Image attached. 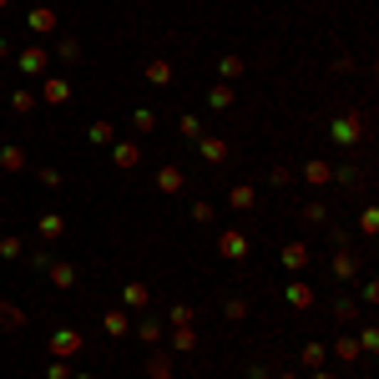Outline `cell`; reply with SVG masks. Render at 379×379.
Here are the masks:
<instances>
[{
	"label": "cell",
	"instance_id": "1",
	"mask_svg": "<svg viewBox=\"0 0 379 379\" xmlns=\"http://www.w3.org/2000/svg\"><path fill=\"white\" fill-rule=\"evenodd\" d=\"M329 137H334V147H364V117L359 112H349V117H334V127H329Z\"/></svg>",
	"mask_w": 379,
	"mask_h": 379
},
{
	"label": "cell",
	"instance_id": "2",
	"mask_svg": "<svg viewBox=\"0 0 379 379\" xmlns=\"http://www.w3.org/2000/svg\"><path fill=\"white\" fill-rule=\"evenodd\" d=\"M329 279H334V284H354V279H359V258H354L349 248H334V258H329Z\"/></svg>",
	"mask_w": 379,
	"mask_h": 379
},
{
	"label": "cell",
	"instance_id": "3",
	"mask_svg": "<svg viewBox=\"0 0 379 379\" xmlns=\"http://www.w3.org/2000/svg\"><path fill=\"white\" fill-rule=\"evenodd\" d=\"M81 349H86L81 329H56V334H51V354H56V359H76Z\"/></svg>",
	"mask_w": 379,
	"mask_h": 379
},
{
	"label": "cell",
	"instance_id": "4",
	"mask_svg": "<svg viewBox=\"0 0 379 379\" xmlns=\"http://www.w3.org/2000/svg\"><path fill=\"white\" fill-rule=\"evenodd\" d=\"M248 248H253V243H248V233H243V228H228V233H218V253H223V258L243 263V258H248Z\"/></svg>",
	"mask_w": 379,
	"mask_h": 379
},
{
	"label": "cell",
	"instance_id": "5",
	"mask_svg": "<svg viewBox=\"0 0 379 379\" xmlns=\"http://www.w3.org/2000/svg\"><path fill=\"white\" fill-rule=\"evenodd\" d=\"M157 192H167V197L187 192V172L177 167V162H167V167H157Z\"/></svg>",
	"mask_w": 379,
	"mask_h": 379
},
{
	"label": "cell",
	"instance_id": "6",
	"mask_svg": "<svg viewBox=\"0 0 379 379\" xmlns=\"http://www.w3.org/2000/svg\"><path fill=\"white\" fill-rule=\"evenodd\" d=\"M16 66H21V76H51V71H46V66H51V56H46L41 46H26L21 56H16Z\"/></svg>",
	"mask_w": 379,
	"mask_h": 379
},
{
	"label": "cell",
	"instance_id": "7",
	"mask_svg": "<svg viewBox=\"0 0 379 379\" xmlns=\"http://www.w3.org/2000/svg\"><path fill=\"white\" fill-rule=\"evenodd\" d=\"M197 157L207 162V167H218V162H228V137H197Z\"/></svg>",
	"mask_w": 379,
	"mask_h": 379
},
{
	"label": "cell",
	"instance_id": "8",
	"mask_svg": "<svg viewBox=\"0 0 379 379\" xmlns=\"http://www.w3.org/2000/svg\"><path fill=\"white\" fill-rule=\"evenodd\" d=\"M66 101H71V81H66V76H46L41 106H66Z\"/></svg>",
	"mask_w": 379,
	"mask_h": 379
},
{
	"label": "cell",
	"instance_id": "9",
	"mask_svg": "<svg viewBox=\"0 0 379 379\" xmlns=\"http://www.w3.org/2000/svg\"><path fill=\"white\" fill-rule=\"evenodd\" d=\"M147 303H152V289H147L142 279H132V284L122 289V308H127V313H142Z\"/></svg>",
	"mask_w": 379,
	"mask_h": 379
},
{
	"label": "cell",
	"instance_id": "10",
	"mask_svg": "<svg viewBox=\"0 0 379 379\" xmlns=\"http://www.w3.org/2000/svg\"><path fill=\"white\" fill-rule=\"evenodd\" d=\"M172 369H177V354H167V349L147 354V379H172Z\"/></svg>",
	"mask_w": 379,
	"mask_h": 379
},
{
	"label": "cell",
	"instance_id": "11",
	"mask_svg": "<svg viewBox=\"0 0 379 379\" xmlns=\"http://www.w3.org/2000/svg\"><path fill=\"white\" fill-rule=\"evenodd\" d=\"M112 162H117L122 172H132V167H142V147H137V142H122V137H117V142H112Z\"/></svg>",
	"mask_w": 379,
	"mask_h": 379
},
{
	"label": "cell",
	"instance_id": "12",
	"mask_svg": "<svg viewBox=\"0 0 379 379\" xmlns=\"http://www.w3.org/2000/svg\"><path fill=\"white\" fill-rule=\"evenodd\" d=\"M26 26H31V36H51V31H56V26H61V16H56V11H51V6H36V11L26 16Z\"/></svg>",
	"mask_w": 379,
	"mask_h": 379
},
{
	"label": "cell",
	"instance_id": "13",
	"mask_svg": "<svg viewBox=\"0 0 379 379\" xmlns=\"http://www.w3.org/2000/svg\"><path fill=\"white\" fill-rule=\"evenodd\" d=\"M329 354H334L339 364H359V359H364V349H359V339H354V334H339V339L329 344Z\"/></svg>",
	"mask_w": 379,
	"mask_h": 379
},
{
	"label": "cell",
	"instance_id": "14",
	"mask_svg": "<svg viewBox=\"0 0 379 379\" xmlns=\"http://www.w3.org/2000/svg\"><path fill=\"white\" fill-rule=\"evenodd\" d=\"M284 268H289V274H303V268H308V243L303 238L284 243Z\"/></svg>",
	"mask_w": 379,
	"mask_h": 379
},
{
	"label": "cell",
	"instance_id": "15",
	"mask_svg": "<svg viewBox=\"0 0 379 379\" xmlns=\"http://www.w3.org/2000/svg\"><path fill=\"white\" fill-rule=\"evenodd\" d=\"M192 349H197L192 323H182V329H167V354H192Z\"/></svg>",
	"mask_w": 379,
	"mask_h": 379
},
{
	"label": "cell",
	"instance_id": "16",
	"mask_svg": "<svg viewBox=\"0 0 379 379\" xmlns=\"http://www.w3.org/2000/svg\"><path fill=\"white\" fill-rule=\"evenodd\" d=\"M284 298H289V308H313V303H318V294H313L303 279H294V284L284 289Z\"/></svg>",
	"mask_w": 379,
	"mask_h": 379
},
{
	"label": "cell",
	"instance_id": "17",
	"mask_svg": "<svg viewBox=\"0 0 379 379\" xmlns=\"http://www.w3.org/2000/svg\"><path fill=\"white\" fill-rule=\"evenodd\" d=\"M329 172H334V167H329L323 157H308V162H303V182H308V187H329Z\"/></svg>",
	"mask_w": 379,
	"mask_h": 379
},
{
	"label": "cell",
	"instance_id": "18",
	"mask_svg": "<svg viewBox=\"0 0 379 379\" xmlns=\"http://www.w3.org/2000/svg\"><path fill=\"white\" fill-rule=\"evenodd\" d=\"M101 323H106V334H112V339H127V334H132V313H127V308L101 313Z\"/></svg>",
	"mask_w": 379,
	"mask_h": 379
},
{
	"label": "cell",
	"instance_id": "19",
	"mask_svg": "<svg viewBox=\"0 0 379 379\" xmlns=\"http://www.w3.org/2000/svg\"><path fill=\"white\" fill-rule=\"evenodd\" d=\"M329 318H334V323H344V329H349V323L359 318V303H354L349 294H339V298L329 303Z\"/></svg>",
	"mask_w": 379,
	"mask_h": 379
},
{
	"label": "cell",
	"instance_id": "20",
	"mask_svg": "<svg viewBox=\"0 0 379 379\" xmlns=\"http://www.w3.org/2000/svg\"><path fill=\"white\" fill-rule=\"evenodd\" d=\"M228 207H233V212H253V207H258V192H253L248 182H238V187H228Z\"/></svg>",
	"mask_w": 379,
	"mask_h": 379
},
{
	"label": "cell",
	"instance_id": "21",
	"mask_svg": "<svg viewBox=\"0 0 379 379\" xmlns=\"http://www.w3.org/2000/svg\"><path fill=\"white\" fill-rule=\"evenodd\" d=\"M36 233H41L46 243H56V238L66 233V218H61V212H41V223H36Z\"/></svg>",
	"mask_w": 379,
	"mask_h": 379
},
{
	"label": "cell",
	"instance_id": "22",
	"mask_svg": "<svg viewBox=\"0 0 379 379\" xmlns=\"http://www.w3.org/2000/svg\"><path fill=\"white\" fill-rule=\"evenodd\" d=\"M323 359H329V344H318V339H308V344L298 349V364H303V369H323Z\"/></svg>",
	"mask_w": 379,
	"mask_h": 379
},
{
	"label": "cell",
	"instance_id": "23",
	"mask_svg": "<svg viewBox=\"0 0 379 379\" xmlns=\"http://www.w3.org/2000/svg\"><path fill=\"white\" fill-rule=\"evenodd\" d=\"M172 76H177V71H172V61H162V56H152V61H147V81H152V86H172Z\"/></svg>",
	"mask_w": 379,
	"mask_h": 379
},
{
	"label": "cell",
	"instance_id": "24",
	"mask_svg": "<svg viewBox=\"0 0 379 379\" xmlns=\"http://www.w3.org/2000/svg\"><path fill=\"white\" fill-rule=\"evenodd\" d=\"M298 223H303V228H323V223H329V202H303Z\"/></svg>",
	"mask_w": 379,
	"mask_h": 379
},
{
	"label": "cell",
	"instance_id": "25",
	"mask_svg": "<svg viewBox=\"0 0 379 379\" xmlns=\"http://www.w3.org/2000/svg\"><path fill=\"white\" fill-rule=\"evenodd\" d=\"M26 318H31V313H21V303H0V329H6V334L26 329Z\"/></svg>",
	"mask_w": 379,
	"mask_h": 379
},
{
	"label": "cell",
	"instance_id": "26",
	"mask_svg": "<svg viewBox=\"0 0 379 379\" xmlns=\"http://www.w3.org/2000/svg\"><path fill=\"white\" fill-rule=\"evenodd\" d=\"M137 339L142 344H162V339H167V323H162V318H142L137 323Z\"/></svg>",
	"mask_w": 379,
	"mask_h": 379
},
{
	"label": "cell",
	"instance_id": "27",
	"mask_svg": "<svg viewBox=\"0 0 379 379\" xmlns=\"http://www.w3.org/2000/svg\"><path fill=\"white\" fill-rule=\"evenodd\" d=\"M329 182H334V187H344V192H354V187H364V177H359V167H349V162H344V167H334V172H329Z\"/></svg>",
	"mask_w": 379,
	"mask_h": 379
},
{
	"label": "cell",
	"instance_id": "28",
	"mask_svg": "<svg viewBox=\"0 0 379 379\" xmlns=\"http://www.w3.org/2000/svg\"><path fill=\"white\" fill-rule=\"evenodd\" d=\"M207 106H212V112H233V86H228V81H218V86L207 91Z\"/></svg>",
	"mask_w": 379,
	"mask_h": 379
},
{
	"label": "cell",
	"instance_id": "29",
	"mask_svg": "<svg viewBox=\"0 0 379 379\" xmlns=\"http://www.w3.org/2000/svg\"><path fill=\"white\" fill-rule=\"evenodd\" d=\"M56 56H61L66 66H76V61H81V41H76V36H61V41H56Z\"/></svg>",
	"mask_w": 379,
	"mask_h": 379
},
{
	"label": "cell",
	"instance_id": "30",
	"mask_svg": "<svg viewBox=\"0 0 379 379\" xmlns=\"http://www.w3.org/2000/svg\"><path fill=\"white\" fill-rule=\"evenodd\" d=\"M36 106H41V96H36V91H26V86H21V91H11V112H21V117H26V112H36Z\"/></svg>",
	"mask_w": 379,
	"mask_h": 379
},
{
	"label": "cell",
	"instance_id": "31",
	"mask_svg": "<svg viewBox=\"0 0 379 379\" xmlns=\"http://www.w3.org/2000/svg\"><path fill=\"white\" fill-rule=\"evenodd\" d=\"M86 137H91L96 147H112V142H117V127H112V122L101 117V122H91V132H86Z\"/></svg>",
	"mask_w": 379,
	"mask_h": 379
},
{
	"label": "cell",
	"instance_id": "32",
	"mask_svg": "<svg viewBox=\"0 0 379 379\" xmlns=\"http://www.w3.org/2000/svg\"><path fill=\"white\" fill-rule=\"evenodd\" d=\"M157 112H152V106H137V112H132V132H157Z\"/></svg>",
	"mask_w": 379,
	"mask_h": 379
},
{
	"label": "cell",
	"instance_id": "33",
	"mask_svg": "<svg viewBox=\"0 0 379 379\" xmlns=\"http://www.w3.org/2000/svg\"><path fill=\"white\" fill-rule=\"evenodd\" d=\"M0 167L6 172H26V152L21 147H0Z\"/></svg>",
	"mask_w": 379,
	"mask_h": 379
},
{
	"label": "cell",
	"instance_id": "34",
	"mask_svg": "<svg viewBox=\"0 0 379 379\" xmlns=\"http://www.w3.org/2000/svg\"><path fill=\"white\" fill-rule=\"evenodd\" d=\"M51 284L56 289H76V268L71 263H51Z\"/></svg>",
	"mask_w": 379,
	"mask_h": 379
},
{
	"label": "cell",
	"instance_id": "35",
	"mask_svg": "<svg viewBox=\"0 0 379 379\" xmlns=\"http://www.w3.org/2000/svg\"><path fill=\"white\" fill-rule=\"evenodd\" d=\"M243 71H248V66H243V56H223V61H218V76H223L228 86H233V81H238Z\"/></svg>",
	"mask_w": 379,
	"mask_h": 379
},
{
	"label": "cell",
	"instance_id": "36",
	"mask_svg": "<svg viewBox=\"0 0 379 379\" xmlns=\"http://www.w3.org/2000/svg\"><path fill=\"white\" fill-rule=\"evenodd\" d=\"M177 132H182L187 142H197V137H202V117H197V112H182V117H177Z\"/></svg>",
	"mask_w": 379,
	"mask_h": 379
},
{
	"label": "cell",
	"instance_id": "37",
	"mask_svg": "<svg viewBox=\"0 0 379 379\" xmlns=\"http://www.w3.org/2000/svg\"><path fill=\"white\" fill-rule=\"evenodd\" d=\"M223 313H228L233 323H243V318H248V298H243V294H228V298H223Z\"/></svg>",
	"mask_w": 379,
	"mask_h": 379
},
{
	"label": "cell",
	"instance_id": "38",
	"mask_svg": "<svg viewBox=\"0 0 379 379\" xmlns=\"http://www.w3.org/2000/svg\"><path fill=\"white\" fill-rule=\"evenodd\" d=\"M197 313H192V303H172L167 308V329H182V323H192Z\"/></svg>",
	"mask_w": 379,
	"mask_h": 379
},
{
	"label": "cell",
	"instance_id": "39",
	"mask_svg": "<svg viewBox=\"0 0 379 379\" xmlns=\"http://www.w3.org/2000/svg\"><path fill=\"white\" fill-rule=\"evenodd\" d=\"M359 233H364V238H374V233H379V212H374V207H364V212H359Z\"/></svg>",
	"mask_w": 379,
	"mask_h": 379
},
{
	"label": "cell",
	"instance_id": "40",
	"mask_svg": "<svg viewBox=\"0 0 379 379\" xmlns=\"http://www.w3.org/2000/svg\"><path fill=\"white\" fill-rule=\"evenodd\" d=\"M26 253V243L16 238V233H6V238H0V258H21Z\"/></svg>",
	"mask_w": 379,
	"mask_h": 379
},
{
	"label": "cell",
	"instance_id": "41",
	"mask_svg": "<svg viewBox=\"0 0 379 379\" xmlns=\"http://www.w3.org/2000/svg\"><path fill=\"white\" fill-rule=\"evenodd\" d=\"M359 349H364V354H374V349H379V334H374V323H364V329H359Z\"/></svg>",
	"mask_w": 379,
	"mask_h": 379
},
{
	"label": "cell",
	"instance_id": "42",
	"mask_svg": "<svg viewBox=\"0 0 379 379\" xmlns=\"http://www.w3.org/2000/svg\"><path fill=\"white\" fill-rule=\"evenodd\" d=\"M46 379H71V359H51V369H46Z\"/></svg>",
	"mask_w": 379,
	"mask_h": 379
},
{
	"label": "cell",
	"instance_id": "43",
	"mask_svg": "<svg viewBox=\"0 0 379 379\" xmlns=\"http://www.w3.org/2000/svg\"><path fill=\"white\" fill-rule=\"evenodd\" d=\"M192 223H212V202H192Z\"/></svg>",
	"mask_w": 379,
	"mask_h": 379
},
{
	"label": "cell",
	"instance_id": "44",
	"mask_svg": "<svg viewBox=\"0 0 379 379\" xmlns=\"http://www.w3.org/2000/svg\"><path fill=\"white\" fill-rule=\"evenodd\" d=\"M268 182H274V187H289V182H294V172H289V167H274V172H268Z\"/></svg>",
	"mask_w": 379,
	"mask_h": 379
},
{
	"label": "cell",
	"instance_id": "45",
	"mask_svg": "<svg viewBox=\"0 0 379 379\" xmlns=\"http://www.w3.org/2000/svg\"><path fill=\"white\" fill-rule=\"evenodd\" d=\"M359 303H364V308H374V303H379V289H374V284H364V289H359Z\"/></svg>",
	"mask_w": 379,
	"mask_h": 379
},
{
	"label": "cell",
	"instance_id": "46",
	"mask_svg": "<svg viewBox=\"0 0 379 379\" xmlns=\"http://www.w3.org/2000/svg\"><path fill=\"white\" fill-rule=\"evenodd\" d=\"M248 379H268V364H253V369H248Z\"/></svg>",
	"mask_w": 379,
	"mask_h": 379
},
{
	"label": "cell",
	"instance_id": "47",
	"mask_svg": "<svg viewBox=\"0 0 379 379\" xmlns=\"http://www.w3.org/2000/svg\"><path fill=\"white\" fill-rule=\"evenodd\" d=\"M308 379H339V374H329V369H308Z\"/></svg>",
	"mask_w": 379,
	"mask_h": 379
},
{
	"label": "cell",
	"instance_id": "48",
	"mask_svg": "<svg viewBox=\"0 0 379 379\" xmlns=\"http://www.w3.org/2000/svg\"><path fill=\"white\" fill-rule=\"evenodd\" d=\"M274 379H303V374H274Z\"/></svg>",
	"mask_w": 379,
	"mask_h": 379
},
{
	"label": "cell",
	"instance_id": "49",
	"mask_svg": "<svg viewBox=\"0 0 379 379\" xmlns=\"http://www.w3.org/2000/svg\"><path fill=\"white\" fill-rule=\"evenodd\" d=\"M71 379H91V374H71Z\"/></svg>",
	"mask_w": 379,
	"mask_h": 379
},
{
	"label": "cell",
	"instance_id": "50",
	"mask_svg": "<svg viewBox=\"0 0 379 379\" xmlns=\"http://www.w3.org/2000/svg\"><path fill=\"white\" fill-rule=\"evenodd\" d=\"M0 11H6V0H0Z\"/></svg>",
	"mask_w": 379,
	"mask_h": 379
}]
</instances>
